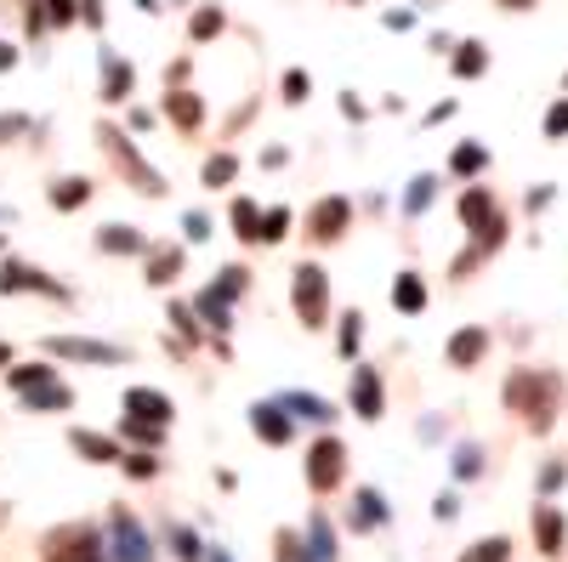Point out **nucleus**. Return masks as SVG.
Instances as JSON below:
<instances>
[{"label":"nucleus","instance_id":"nucleus-43","mask_svg":"<svg viewBox=\"0 0 568 562\" xmlns=\"http://www.w3.org/2000/svg\"><path fill=\"white\" fill-rule=\"evenodd\" d=\"M45 12H52V23H69L74 18V0H45Z\"/></svg>","mask_w":568,"mask_h":562},{"label":"nucleus","instance_id":"nucleus-24","mask_svg":"<svg viewBox=\"0 0 568 562\" xmlns=\"http://www.w3.org/2000/svg\"><path fill=\"white\" fill-rule=\"evenodd\" d=\"M98 245L114 251V256H131V251H142V233H131V227H103Z\"/></svg>","mask_w":568,"mask_h":562},{"label":"nucleus","instance_id":"nucleus-34","mask_svg":"<svg viewBox=\"0 0 568 562\" xmlns=\"http://www.w3.org/2000/svg\"><path fill=\"white\" fill-rule=\"evenodd\" d=\"M233 222H240L245 239H256V222H262V216H256V205H251V200H240V205H233Z\"/></svg>","mask_w":568,"mask_h":562},{"label":"nucleus","instance_id":"nucleus-1","mask_svg":"<svg viewBox=\"0 0 568 562\" xmlns=\"http://www.w3.org/2000/svg\"><path fill=\"white\" fill-rule=\"evenodd\" d=\"M506 403H511V409H524L535 427H546V409L557 403V375H546V369L511 375V381H506Z\"/></svg>","mask_w":568,"mask_h":562},{"label":"nucleus","instance_id":"nucleus-33","mask_svg":"<svg viewBox=\"0 0 568 562\" xmlns=\"http://www.w3.org/2000/svg\"><path fill=\"white\" fill-rule=\"evenodd\" d=\"M426 205H433V182H426V176H420V182L409 187V194H404V211L415 216V211H426Z\"/></svg>","mask_w":568,"mask_h":562},{"label":"nucleus","instance_id":"nucleus-48","mask_svg":"<svg viewBox=\"0 0 568 562\" xmlns=\"http://www.w3.org/2000/svg\"><path fill=\"white\" fill-rule=\"evenodd\" d=\"M506 7H517V12H524V7H535V0H506Z\"/></svg>","mask_w":568,"mask_h":562},{"label":"nucleus","instance_id":"nucleus-25","mask_svg":"<svg viewBox=\"0 0 568 562\" xmlns=\"http://www.w3.org/2000/svg\"><path fill=\"white\" fill-rule=\"evenodd\" d=\"M489 69V58H484V45L478 40H466L460 52H455V74H484Z\"/></svg>","mask_w":568,"mask_h":562},{"label":"nucleus","instance_id":"nucleus-6","mask_svg":"<svg viewBox=\"0 0 568 562\" xmlns=\"http://www.w3.org/2000/svg\"><path fill=\"white\" fill-rule=\"evenodd\" d=\"M45 352H52V358H80V364H120V347L80 341V336H52V341H45Z\"/></svg>","mask_w":568,"mask_h":562},{"label":"nucleus","instance_id":"nucleus-29","mask_svg":"<svg viewBox=\"0 0 568 562\" xmlns=\"http://www.w3.org/2000/svg\"><path fill=\"white\" fill-rule=\"evenodd\" d=\"M176 267H182V256H176V251H165V256H154L149 278H154V285H171V278H176Z\"/></svg>","mask_w":568,"mask_h":562},{"label":"nucleus","instance_id":"nucleus-8","mask_svg":"<svg viewBox=\"0 0 568 562\" xmlns=\"http://www.w3.org/2000/svg\"><path fill=\"white\" fill-rule=\"evenodd\" d=\"M251 427L262 443H291V415H284V403H251Z\"/></svg>","mask_w":568,"mask_h":562},{"label":"nucleus","instance_id":"nucleus-10","mask_svg":"<svg viewBox=\"0 0 568 562\" xmlns=\"http://www.w3.org/2000/svg\"><path fill=\"white\" fill-rule=\"evenodd\" d=\"M535 540H540V551H546V556H557V551H562V540H568L562 511H551V505H540V511H535Z\"/></svg>","mask_w":568,"mask_h":562},{"label":"nucleus","instance_id":"nucleus-5","mask_svg":"<svg viewBox=\"0 0 568 562\" xmlns=\"http://www.w3.org/2000/svg\"><path fill=\"white\" fill-rule=\"evenodd\" d=\"M109 529H114V556H120V562H154V545H149V534L136 529L131 511H114Z\"/></svg>","mask_w":568,"mask_h":562},{"label":"nucleus","instance_id":"nucleus-51","mask_svg":"<svg viewBox=\"0 0 568 562\" xmlns=\"http://www.w3.org/2000/svg\"><path fill=\"white\" fill-rule=\"evenodd\" d=\"M562 85H568V80H562Z\"/></svg>","mask_w":568,"mask_h":562},{"label":"nucleus","instance_id":"nucleus-2","mask_svg":"<svg viewBox=\"0 0 568 562\" xmlns=\"http://www.w3.org/2000/svg\"><path fill=\"white\" fill-rule=\"evenodd\" d=\"M324 313H329V285H324V273L313 262L296 267V318L307 324V330H324Z\"/></svg>","mask_w":568,"mask_h":562},{"label":"nucleus","instance_id":"nucleus-50","mask_svg":"<svg viewBox=\"0 0 568 562\" xmlns=\"http://www.w3.org/2000/svg\"><path fill=\"white\" fill-rule=\"evenodd\" d=\"M216 562H227V556H216Z\"/></svg>","mask_w":568,"mask_h":562},{"label":"nucleus","instance_id":"nucleus-7","mask_svg":"<svg viewBox=\"0 0 568 562\" xmlns=\"http://www.w3.org/2000/svg\"><path fill=\"white\" fill-rule=\"evenodd\" d=\"M125 415L131 420H154V427H171V398L154 387H131L125 392Z\"/></svg>","mask_w":568,"mask_h":562},{"label":"nucleus","instance_id":"nucleus-44","mask_svg":"<svg viewBox=\"0 0 568 562\" xmlns=\"http://www.w3.org/2000/svg\"><path fill=\"white\" fill-rule=\"evenodd\" d=\"M182 227H187V239H205V233H211V222H205V216H187Z\"/></svg>","mask_w":568,"mask_h":562},{"label":"nucleus","instance_id":"nucleus-30","mask_svg":"<svg viewBox=\"0 0 568 562\" xmlns=\"http://www.w3.org/2000/svg\"><path fill=\"white\" fill-rule=\"evenodd\" d=\"M200 313H205L211 324H227V296H222V290H205V296H200Z\"/></svg>","mask_w":568,"mask_h":562},{"label":"nucleus","instance_id":"nucleus-18","mask_svg":"<svg viewBox=\"0 0 568 562\" xmlns=\"http://www.w3.org/2000/svg\"><path fill=\"white\" fill-rule=\"evenodd\" d=\"M307 556H313V562H336V534H329L324 518L307 523Z\"/></svg>","mask_w":568,"mask_h":562},{"label":"nucleus","instance_id":"nucleus-40","mask_svg":"<svg viewBox=\"0 0 568 562\" xmlns=\"http://www.w3.org/2000/svg\"><path fill=\"white\" fill-rule=\"evenodd\" d=\"M216 29H222V12H216V7H211V12H200V18H194V34H200V40H211V34H216Z\"/></svg>","mask_w":568,"mask_h":562},{"label":"nucleus","instance_id":"nucleus-38","mask_svg":"<svg viewBox=\"0 0 568 562\" xmlns=\"http://www.w3.org/2000/svg\"><path fill=\"white\" fill-rule=\"evenodd\" d=\"M154 466H160L154 454H125V472L131 478H154Z\"/></svg>","mask_w":568,"mask_h":562},{"label":"nucleus","instance_id":"nucleus-28","mask_svg":"<svg viewBox=\"0 0 568 562\" xmlns=\"http://www.w3.org/2000/svg\"><path fill=\"white\" fill-rule=\"evenodd\" d=\"M233 171H240V160H233V154H216V160L205 165V182H211V187H227Z\"/></svg>","mask_w":568,"mask_h":562},{"label":"nucleus","instance_id":"nucleus-41","mask_svg":"<svg viewBox=\"0 0 568 562\" xmlns=\"http://www.w3.org/2000/svg\"><path fill=\"white\" fill-rule=\"evenodd\" d=\"M546 136H568V103H557V109L546 114Z\"/></svg>","mask_w":568,"mask_h":562},{"label":"nucleus","instance_id":"nucleus-16","mask_svg":"<svg viewBox=\"0 0 568 562\" xmlns=\"http://www.w3.org/2000/svg\"><path fill=\"white\" fill-rule=\"evenodd\" d=\"M393 307H398V313H420V307H426V285H420L415 273H398V285H393Z\"/></svg>","mask_w":568,"mask_h":562},{"label":"nucleus","instance_id":"nucleus-15","mask_svg":"<svg viewBox=\"0 0 568 562\" xmlns=\"http://www.w3.org/2000/svg\"><path fill=\"white\" fill-rule=\"evenodd\" d=\"M7 290H52L58 296V285H52V278H40L34 267H7V273H0V296H7Z\"/></svg>","mask_w":568,"mask_h":562},{"label":"nucleus","instance_id":"nucleus-17","mask_svg":"<svg viewBox=\"0 0 568 562\" xmlns=\"http://www.w3.org/2000/svg\"><path fill=\"white\" fill-rule=\"evenodd\" d=\"M382 523H387V505H382V494L364 489V494H358V505H353V529H382Z\"/></svg>","mask_w":568,"mask_h":562},{"label":"nucleus","instance_id":"nucleus-32","mask_svg":"<svg viewBox=\"0 0 568 562\" xmlns=\"http://www.w3.org/2000/svg\"><path fill=\"white\" fill-rule=\"evenodd\" d=\"M455 176H471V171H484V149H455Z\"/></svg>","mask_w":568,"mask_h":562},{"label":"nucleus","instance_id":"nucleus-3","mask_svg":"<svg viewBox=\"0 0 568 562\" xmlns=\"http://www.w3.org/2000/svg\"><path fill=\"white\" fill-rule=\"evenodd\" d=\"M342 472H347V449L336 443V438H318L313 449H307V483L318 489V494H329L342 483Z\"/></svg>","mask_w":568,"mask_h":562},{"label":"nucleus","instance_id":"nucleus-46","mask_svg":"<svg viewBox=\"0 0 568 562\" xmlns=\"http://www.w3.org/2000/svg\"><path fill=\"white\" fill-rule=\"evenodd\" d=\"M12 131H23V114H7V120H0V143H7Z\"/></svg>","mask_w":568,"mask_h":562},{"label":"nucleus","instance_id":"nucleus-20","mask_svg":"<svg viewBox=\"0 0 568 562\" xmlns=\"http://www.w3.org/2000/svg\"><path fill=\"white\" fill-rule=\"evenodd\" d=\"M171 120H176L182 131H194V125L205 120V109H200V98H194V91H171Z\"/></svg>","mask_w":568,"mask_h":562},{"label":"nucleus","instance_id":"nucleus-19","mask_svg":"<svg viewBox=\"0 0 568 562\" xmlns=\"http://www.w3.org/2000/svg\"><path fill=\"white\" fill-rule=\"evenodd\" d=\"M85 194H91V182H85V176H63V182L52 187V205H58V211H80Z\"/></svg>","mask_w":568,"mask_h":562},{"label":"nucleus","instance_id":"nucleus-13","mask_svg":"<svg viewBox=\"0 0 568 562\" xmlns=\"http://www.w3.org/2000/svg\"><path fill=\"white\" fill-rule=\"evenodd\" d=\"M52 551V545H45ZM52 562H103V540L98 534H69L58 551H52Z\"/></svg>","mask_w":568,"mask_h":562},{"label":"nucleus","instance_id":"nucleus-37","mask_svg":"<svg viewBox=\"0 0 568 562\" xmlns=\"http://www.w3.org/2000/svg\"><path fill=\"white\" fill-rule=\"evenodd\" d=\"M278 562H313V556H307V545H302V540L284 534V540H278Z\"/></svg>","mask_w":568,"mask_h":562},{"label":"nucleus","instance_id":"nucleus-9","mask_svg":"<svg viewBox=\"0 0 568 562\" xmlns=\"http://www.w3.org/2000/svg\"><path fill=\"white\" fill-rule=\"evenodd\" d=\"M353 409H358L364 420L382 415V375H375V369H358V375H353Z\"/></svg>","mask_w":568,"mask_h":562},{"label":"nucleus","instance_id":"nucleus-31","mask_svg":"<svg viewBox=\"0 0 568 562\" xmlns=\"http://www.w3.org/2000/svg\"><path fill=\"white\" fill-rule=\"evenodd\" d=\"M125 432H131L136 443H160V438H165V427H154V420H131V415H125Z\"/></svg>","mask_w":568,"mask_h":562},{"label":"nucleus","instance_id":"nucleus-4","mask_svg":"<svg viewBox=\"0 0 568 562\" xmlns=\"http://www.w3.org/2000/svg\"><path fill=\"white\" fill-rule=\"evenodd\" d=\"M103 136V143H109V154L125 165V176H131V187H142V194H165V182H160V171L154 165H142V154H131V143H125V136L120 131H98Z\"/></svg>","mask_w":568,"mask_h":562},{"label":"nucleus","instance_id":"nucleus-12","mask_svg":"<svg viewBox=\"0 0 568 562\" xmlns=\"http://www.w3.org/2000/svg\"><path fill=\"white\" fill-rule=\"evenodd\" d=\"M484 352H489V336L484 330H455L449 336V364H460V369H471Z\"/></svg>","mask_w":568,"mask_h":562},{"label":"nucleus","instance_id":"nucleus-36","mask_svg":"<svg viewBox=\"0 0 568 562\" xmlns=\"http://www.w3.org/2000/svg\"><path fill=\"white\" fill-rule=\"evenodd\" d=\"M171 545H176V556H182V562H200V540L187 534V529H176V534H171Z\"/></svg>","mask_w":568,"mask_h":562},{"label":"nucleus","instance_id":"nucleus-26","mask_svg":"<svg viewBox=\"0 0 568 562\" xmlns=\"http://www.w3.org/2000/svg\"><path fill=\"white\" fill-rule=\"evenodd\" d=\"M52 381V364H29V369H12V387L18 392H34V387H45Z\"/></svg>","mask_w":568,"mask_h":562},{"label":"nucleus","instance_id":"nucleus-14","mask_svg":"<svg viewBox=\"0 0 568 562\" xmlns=\"http://www.w3.org/2000/svg\"><path fill=\"white\" fill-rule=\"evenodd\" d=\"M69 443H74L85 460H98V466L120 460V443H114V438H103V432H69Z\"/></svg>","mask_w":568,"mask_h":562},{"label":"nucleus","instance_id":"nucleus-42","mask_svg":"<svg viewBox=\"0 0 568 562\" xmlns=\"http://www.w3.org/2000/svg\"><path fill=\"white\" fill-rule=\"evenodd\" d=\"M342 352H358V313H347L342 324Z\"/></svg>","mask_w":568,"mask_h":562},{"label":"nucleus","instance_id":"nucleus-22","mask_svg":"<svg viewBox=\"0 0 568 562\" xmlns=\"http://www.w3.org/2000/svg\"><path fill=\"white\" fill-rule=\"evenodd\" d=\"M23 398H29L34 409H69V403H74V398H69V387L58 381V375H52V381H45V387H34V392H23Z\"/></svg>","mask_w":568,"mask_h":562},{"label":"nucleus","instance_id":"nucleus-27","mask_svg":"<svg viewBox=\"0 0 568 562\" xmlns=\"http://www.w3.org/2000/svg\"><path fill=\"white\" fill-rule=\"evenodd\" d=\"M284 227H291V211L278 205V211H267V216L256 222V239H284Z\"/></svg>","mask_w":568,"mask_h":562},{"label":"nucleus","instance_id":"nucleus-49","mask_svg":"<svg viewBox=\"0 0 568 562\" xmlns=\"http://www.w3.org/2000/svg\"><path fill=\"white\" fill-rule=\"evenodd\" d=\"M0 364H12V347H0Z\"/></svg>","mask_w":568,"mask_h":562},{"label":"nucleus","instance_id":"nucleus-45","mask_svg":"<svg viewBox=\"0 0 568 562\" xmlns=\"http://www.w3.org/2000/svg\"><path fill=\"white\" fill-rule=\"evenodd\" d=\"M557 483H562V466H546V472H540V489H546V494H551V489H557Z\"/></svg>","mask_w":568,"mask_h":562},{"label":"nucleus","instance_id":"nucleus-47","mask_svg":"<svg viewBox=\"0 0 568 562\" xmlns=\"http://www.w3.org/2000/svg\"><path fill=\"white\" fill-rule=\"evenodd\" d=\"M18 63V52H12V45H0V69H12Z\"/></svg>","mask_w":568,"mask_h":562},{"label":"nucleus","instance_id":"nucleus-39","mask_svg":"<svg viewBox=\"0 0 568 562\" xmlns=\"http://www.w3.org/2000/svg\"><path fill=\"white\" fill-rule=\"evenodd\" d=\"M284 98H291V103H302V98H307V74H302V69L284 74Z\"/></svg>","mask_w":568,"mask_h":562},{"label":"nucleus","instance_id":"nucleus-11","mask_svg":"<svg viewBox=\"0 0 568 562\" xmlns=\"http://www.w3.org/2000/svg\"><path fill=\"white\" fill-rule=\"evenodd\" d=\"M347 227V200H318L313 205V239H336Z\"/></svg>","mask_w":568,"mask_h":562},{"label":"nucleus","instance_id":"nucleus-23","mask_svg":"<svg viewBox=\"0 0 568 562\" xmlns=\"http://www.w3.org/2000/svg\"><path fill=\"white\" fill-rule=\"evenodd\" d=\"M284 409H296V415H307V420H324V427H329V415H336V409H329L324 398H313V392H291V398H278Z\"/></svg>","mask_w":568,"mask_h":562},{"label":"nucleus","instance_id":"nucleus-35","mask_svg":"<svg viewBox=\"0 0 568 562\" xmlns=\"http://www.w3.org/2000/svg\"><path fill=\"white\" fill-rule=\"evenodd\" d=\"M125 91H131V69H125V63H114V69H109V91H103V98H114V103H120Z\"/></svg>","mask_w":568,"mask_h":562},{"label":"nucleus","instance_id":"nucleus-21","mask_svg":"<svg viewBox=\"0 0 568 562\" xmlns=\"http://www.w3.org/2000/svg\"><path fill=\"white\" fill-rule=\"evenodd\" d=\"M511 556V540L506 534H489V540H478L471 551H460V562H506Z\"/></svg>","mask_w":568,"mask_h":562}]
</instances>
